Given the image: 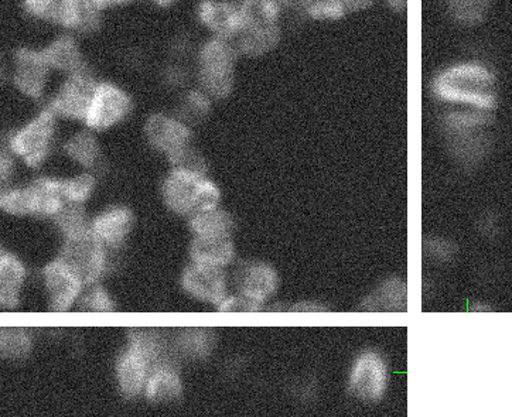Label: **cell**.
Returning <instances> with one entry per match:
<instances>
[{
    "label": "cell",
    "instance_id": "5",
    "mask_svg": "<svg viewBox=\"0 0 512 417\" xmlns=\"http://www.w3.org/2000/svg\"><path fill=\"white\" fill-rule=\"evenodd\" d=\"M241 25L234 41L242 60H261L281 46L286 10L279 0H238Z\"/></svg>",
    "mask_w": 512,
    "mask_h": 417
},
{
    "label": "cell",
    "instance_id": "31",
    "mask_svg": "<svg viewBox=\"0 0 512 417\" xmlns=\"http://www.w3.org/2000/svg\"><path fill=\"white\" fill-rule=\"evenodd\" d=\"M36 343L32 328L0 326V361H25L33 354Z\"/></svg>",
    "mask_w": 512,
    "mask_h": 417
},
{
    "label": "cell",
    "instance_id": "36",
    "mask_svg": "<svg viewBox=\"0 0 512 417\" xmlns=\"http://www.w3.org/2000/svg\"><path fill=\"white\" fill-rule=\"evenodd\" d=\"M299 16L309 22L334 23L347 17L348 12L340 0H313L299 13Z\"/></svg>",
    "mask_w": 512,
    "mask_h": 417
},
{
    "label": "cell",
    "instance_id": "33",
    "mask_svg": "<svg viewBox=\"0 0 512 417\" xmlns=\"http://www.w3.org/2000/svg\"><path fill=\"white\" fill-rule=\"evenodd\" d=\"M447 16L462 27H477L487 19L493 0H443Z\"/></svg>",
    "mask_w": 512,
    "mask_h": 417
},
{
    "label": "cell",
    "instance_id": "10",
    "mask_svg": "<svg viewBox=\"0 0 512 417\" xmlns=\"http://www.w3.org/2000/svg\"><path fill=\"white\" fill-rule=\"evenodd\" d=\"M135 111V95L124 82L100 75L92 90L83 126L98 135H105L131 121Z\"/></svg>",
    "mask_w": 512,
    "mask_h": 417
},
{
    "label": "cell",
    "instance_id": "15",
    "mask_svg": "<svg viewBox=\"0 0 512 417\" xmlns=\"http://www.w3.org/2000/svg\"><path fill=\"white\" fill-rule=\"evenodd\" d=\"M230 275L232 292L261 311L272 303L281 287L278 270L265 261L237 262L232 266Z\"/></svg>",
    "mask_w": 512,
    "mask_h": 417
},
{
    "label": "cell",
    "instance_id": "14",
    "mask_svg": "<svg viewBox=\"0 0 512 417\" xmlns=\"http://www.w3.org/2000/svg\"><path fill=\"white\" fill-rule=\"evenodd\" d=\"M39 280L47 309L53 313L77 310L87 283L66 259L57 254L44 263L40 269Z\"/></svg>",
    "mask_w": 512,
    "mask_h": 417
},
{
    "label": "cell",
    "instance_id": "23",
    "mask_svg": "<svg viewBox=\"0 0 512 417\" xmlns=\"http://www.w3.org/2000/svg\"><path fill=\"white\" fill-rule=\"evenodd\" d=\"M218 336L210 327H182L170 333V351L180 364H201L213 357Z\"/></svg>",
    "mask_w": 512,
    "mask_h": 417
},
{
    "label": "cell",
    "instance_id": "21",
    "mask_svg": "<svg viewBox=\"0 0 512 417\" xmlns=\"http://www.w3.org/2000/svg\"><path fill=\"white\" fill-rule=\"evenodd\" d=\"M58 152L75 170H83V172L100 174L107 164L101 135L83 125H78L61 138Z\"/></svg>",
    "mask_w": 512,
    "mask_h": 417
},
{
    "label": "cell",
    "instance_id": "13",
    "mask_svg": "<svg viewBox=\"0 0 512 417\" xmlns=\"http://www.w3.org/2000/svg\"><path fill=\"white\" fill-rule=\"evenodd\" d=\"M58 255L77 270L87 285L105 282L116 268V252L102 245L91 232L61 241Z\"/></svg>",
    "mask_w": 512,
    "mask_h": 417
},
{
    "label": "cell",
    "instance_id": "26",
    "mask_svg": "<svg viewBox=\"0 0 512 417\" xmlns=\"http://www.w3.org/2000/svg\"><path fill=\"white\" fill-rule=\"evenodd\" d=\"M189 261L230 270L238 262L237 245L232 237L193 238L189 245Z\"/></svg>",
    "mask_w": 512,
    "mask_h": 417
},
{
    "label": "cell",
    "instance_id": "6",
    "mask_svg": "<svg viewBox=\"0 0 512 417\" xmlns=\"http://www.w3.org/2000/svg\"><path fill=\"white\" fill-rule=\"evenodd\" d=\"M241 61L234 41L201 36L191 61L193 84L215 102L224 101L237 88Z\"/></svg>",
    "mask_w": 512,
    "mask_h": 417
},
{
    "label": "cell",
    "instance_id": "29",
    "mask_svg": "<svg viewBox=\"0 0 512 417\" xmlns=\"http://www.w3.org/2000/svg\"><path fill=\"white\" fill-rule=\"evenodd\" d=\"M215 104L217 102L207 92L201 90L196 84H191L186 90L176 95V107L173 111L196 128L210 118Z\"/></svg>",
    "mask_w": 512,
    "mask_h": 417
},
{
    "label": "cell",
    "instance_id": "12",
    "mask_svg": "<svg viewBox=\"0 0 512 417\" xmlns=\"http://www.w3.org/2000/svg\"><path fill=\"white\" fill-rule=\"evenodd\" d=\"M98 77L100 74L94 67L58 77L43 104L44 107L49 109L63 125L64 123L83 125L85 112L90 104L92 90Z\"/></svg>",
    "mask_w": 512,
    "mask_h": 417
},
{
    "label": "cell",
    "instance_id": "9",
    "mask_svg": "<svg viewBox=\"0 0 512 417\" xmlns=\"http://www.w3.org/2000/svg\"><path fill=\"white\" fill-rule=\"evenodd\" d=\"M56 80L40 43L25 41L10 49L8 88L17 97L40 107Z\"/></svg>",
    "mask_w": 512,
    "mask_h": 417
},
{
    "label": "cell",
    "instance_id": "8",
    "mask_svg": "<svg viewBox=\"0 0 512 417\" xmlns=\"http://www.w3.org/2000/svg\"><path fill=\"white\" fill-rule=\"evenodd\" d=\"M66 204L61 177L39 173L25 183H17L0 197V213L12 218L53 221Z\"/></svg>",
    "mask_w": 512,
    "mask_h": 417
},
{
    "label": "cell",
    "instance_id": "38",
    "mask_svg": "<svg viewBox=\"0 0 512 417\" xmlns=\"http://www.w3.org/2000/svg\"><path fill=\"white\" fill-rule=\"evenodd\" d=\"M20 164L15 156L0 145V197L17 183Z\"/></svg>",
    "mask_w": 512,
    "mask_h": 417
},
{
    "label": "cell",
    "instance_id": "17",
    "mask_svg": "<svg viewBox=\"0 0 512 417\" xmlns=\"http://www.w3.org/2000/svg\"><path fill=\"white\" fill-rule=\"evenodd\" d=\"M179 285L187 299L214 309L232 290L230 270L211 268L193 262L184 266L180 273Z\"/></svg>",
    "mask_w": 512,
    "mask_h": 417
},
{
    "label": "cell",
    "instance_id": "16",
    "mask_svg": "<svg viewBox=\"0 0 512 417\" xmlns=\"http://www.w3.org/2000/svg\"><path fill=\"white\" fill-rule=\"evenodd\" d=\"M389 367L381 352L365 350L354 358L347 375L350 395L361 403H377L387 395Z\"/></svg>",
    "mask_w": 512,
    "mask_h": 417
},
{
    "label": "cell",
    "instance_id": "41",
    "mask_svg": "<svg viewBox=\"0 0 512 417\" xmlns=\"http://www.w3.org/2000/svg\"><path fill=\"white\" fill-rule=\"evenodd\" d=\"M9 54L10 49L0 43V91L8 88L9 84Z\"/></svg>",
    "mask_w": 512,
    "mask_h": 417
},
{
    "label": "cell",
    "instance_id": "18",
    "mask_svg": "<svg viewBox=\"0 0 512 417\" xmlns=\"http://www.w3.org/2000/svg\"><path fill=\"white\" fill-rule=\"evenodd\" d=\"M40 46L57 78L92 67L87 41L73 33L50 32L46 39L40 41Z\"/></svg>",
    "mask_w": 512,
    "mask_h": 417
},
{
    "label": "cell",
    "instance_id": "35",
    "mask_svg": "<svg viewBox=\"0 0 512 417\" xmlns=\"http://www.w3.org/2000/svg\"><path fill=\"white\" fill-rule=\"evenodd\" d=\"M114 293L111 292L105 282L90 283L85 286L83 296L78 302L77 310L91 314H109L118 311Z\"/></svg>",
    "mask_w": 512,
    "mask_h": 417
},
{
    "label": "cell",
    "instance_id": "44",
    "mask_svg": "<svg viewBox=\"0 0 512 417\" xmlns=\"http://www.w3.org/2000/svg\"><path fill=\"white\" fill-rule=\"evenodd\" d=\"M279 2L282 3L286 12H292L299 15V13L302 12L310 2H313V0H279Z\"/></svg>",
    "mask_w": 512,
    "mask_h": 417
},
{
    "label": "cell",
    "instance_id": "45",
    "mask_svg": "<svg viewBox=\"0 0 512 417\" xmlns=\"http://www.w3.org/2000/svg\"><path fill=\"white\" fill-rule=\"evenodd\" d=\"M382 2L394 13H404L409 5V0H382Z\"/></svg>",
    "mask_w": 512,
    "mask_h": 417
},
{
    "label": "cell",
    "instance_id": "37",
    "mask_svg": "<svg viewBox=\"0 0 512 417\" xmlns=\"http://www.w3.org/2000/svg\"><path fill=\"white\" fill-rule=\"evenodd\" d=\"M423 251L433 262L442 263V265L455 261L457 255L456 245L445 238L432 237L425 239Z\"/></svg>",
    "mask_w": 512,
    "mask_h": 417
},
{
    "label": "cell",
    "instance_id": "22",
    "mask_svg": "<svg viewBox=\"0 0 512 417\" xmlns=\"http://www.w3.org/2000/svg\"><path fill=\"white\" fill-rule=\"evenodd\" d=\"M180 365L173 355L157 361L150 369L142 398L153 405H174L182 401L186 382Z\"/></svg>",
    "mask_w": 512,
    "mask_h": 417
},
{
    "label": "cell",
    "instance_id": "4",
    "mask_svg": "<svg viewBox=\"0 0 512 417\" xmlns=\"http://www.w3.org/2000/svg\"><path fill=\"white\" fill-rule=\"evenodd\" d=\"M61 126L49 109L40 105L32 115L10 128L0 140L20 166L30 172H42L60 148Z\"/></svg>",
    "mask_w": 512,
    "mask_h": 417
},
{
    "label": "cell",
    "instance_id": "19",
    "mask_svg": "<svg viewBox=\"0 0 512 417\" xmlns=\"http://www.w3.org/2000/svg\"><path fill=\"white\" fill-rule=\"evenodd\" d=\"M193 23L204 37L234 40L241 25L238 0H196Z\"/></svg>",
    "mask_w": 512,
    "mask_h": 417
},
{
    "label": "cell",
    "instance_id": "1",
    "mask_svg": "<svg viewBox=\"0 0 512 417\" xmlns=\"http://www.w3.org/2000/svg\"><path fill=\"white\" fill-rule=\"evenodd\" d=\"M430 94L445 108L493 114L500 99L496 68L481 58H457L436 71L430 80Z\"/></svg>",
    "mask_w": 512,
    "mask_h": 417
},
{
    "label": "cell",
    "instance_id": "27",
    "mask_svg": "<svg viewBox=\"0 0 512 417\" xmlns=\"http://www.w3.org/2000/svg\"><path fill=\"white\" fill-rule=\"evenodd\" d=\"M187 225L193 238H227L232 237L237 222L230 211L220 205L204 208L187 218Z\"/></svg>",
    "mask_w": 512,
    "mask_h": 417
},
{
    "label": "cell",
    "instance_id": "47",
    "mask_svg": "<svg viewBox=\"0 0 512 417\" xmlns=\"http://www.w3.org/2000/svg\"><path fill=\"white\" fill-rule=\"evenodd\" d=\"M295 311H313V313H317V311H326V307L320 306L319 303H305L302 306H296Z\"/></svg>",
    "mask_w": 512,
    "mask_h": 417
},
{
    "label": "cell",
    "instance_id": "43",
    "mask_svg": "<svg viewBox=\"0 0 512 417\" xmlns=\"http://www.w3.org/2000/svg\"><path fill=\"white\" fill-rule=\"evenodd\" d=\"M340 2L347 9L348 15H353V13H363L371 9L378 0H340Z\"/></svg>",
    "mask_w": 512,
    "mask_h": 417
},
{
    "label": "cell",
    "instance_id": "28",
    "mask_svg": "<svg viewBox=\"0 0 512 417\" xmlns=\"http://www.w3.org/2000/svg\"><path fill=\"white\" fill-rule=\"evenodd\" d=\"M408 306V286L401 278H389L380 283L365 297L363 309L367 311H387L397 313Z\"/></svg>",
    "mask_w": 512,
    "mask_h": 417
},
{
    "label": "cell",
    "instance_id": "46",
    "mask_svg": "<svg viewBox=\"0 0 512 417\" xmlns=\"http://www.w3.org/2000/svg\"><path fill=\"white\" fill-rule=\"evenodd\" d=\"M314 386L316 385L309 384V382H305V384L300 385L299 398L303 399L305 402L313 399L314 395H316V388H314Z\"/></svg>",
    "mask_w": 512,
    "mask_h": 417
},
{
    "label": "cell",
    "instance_id": "3",
    "mask_svg": "<svg viewBox=\"0 0 512 417\" xmlns=\"http://www.w3.org/2000/svg\"><path fill=\"white\" fill-rule=\"evenodd\" d=\"M16 8L37 29L73 33L85 41L104 30L109 16L98 0H16Z\"/></svg>",
    "mask_w": 512,
    "mask_h": 417
},
{
    "label": "cell",
    "instance_id": "2",
    "mask_svg": "<svg viewBox=\"0 0 512 417\" xmlns=\"http://www.w3.org/2000/svg\"><path fill=\"white\" fill-rule=\"evenodd\" d=\"M170 355V333L162 328H131L112 369L116 391L126 401L142 398L150 369L157 361Z\"/></svg>",
    "mask_w": 512,
    "mask_h": 417
},
{
    "label": "cell",
    "instance_id": "40",
    "mask_svg": "<svg viewBox=\"0 0 512 417\" xmlns=\"http://www.w3.org/2000/svg\"><path fill=\"white\" fill-rule=\"evenodd\" d=\"M187 0H141V3H145L150 9L156 10V12H172L183 6Z\"/></svg>",
    "mask_w": 512,
    "mask_h": 417
},
{
    "label": "cell",
    "instance_id": "7",
    "mask_svg": "<svg viewBox=\"0 0 512 417\" xmlns=\"http://www.w3.org/2000/svg\"><path fill=\"white\" fill-rule=\"evenodd\" d=\"M160 200L170 214L187 220L197 211L220 205L223 193L208 170L169 166L160 181Z\"/></svg>",
    "mask_w": 512,
    "mask_h": 417
},
{
    "label": "cell",
    "instance_id": "20",
    "mask_svg": "<svg viewBox=\"0 0 512 417\" xmlns=\"http://www.w3.org/2000/svg\"><path fill=\"white\" fill-rule=\"evenodd\" d=\"M136 227V215L129 205L109 204L90 218V232L102 245L118 254Z\"/></svg>",
    "mask_w": 512,
    "mask_h": 417
},
{
    "label": "cell",
    "instance_id": "30",
    "mask_svg": "<svg viewBox=\"0 0 512 417\" xmlns=\"http://www.w3.org/2000/svg\"><path fill=\"white\" fill-rule=\"evenodd\" d=\"M152 70L159 87L174 97L193 84V67L187 61L159 57Z\"/></svg>",
    "mask_w": 512,
    "mask_h": 417
},
{
    "label": "cell",
    "instance_id": "48",
    "mask_svg": "<svg viewBox=\"0 0 512 417\" xmlns=\"http://www.w3.org/2000/svg\"><path fill=\"white\" fill-rule=\"evenodd\" d=\"M5 251H6L5 246H3L2 242H0V255H2L3 252H5Z\"/></svg>",
    "mask_w": 512,
    "mask_h": 417
},
{
    "label": "cell",
    "instance_id": "34",
    "mask_svg": "<svg viewBox=\"0 0 512 417\" xmlns=\"http://www.w3.org/2000/svg\"><path fill=\"white\" fill-rule=\"evenodd\" d=\"M90 218L87 205L66 203L51 222L56 228L58 237L64 241V239L77 238L90 232Z\"/></svg>",
    "mask_w": 512,
    "mask_h": 417
},
{
    "label": "cell",
    "instance_id": "11",
    "mask_svg": "<svg viewBox=\"0 0 512 417\" xmlns=\"http://www.w3.org/2000/svg\"><path fill=\"white\" fill-rule=\"evenodd\" d=\"M196 128L180 118L173 109H157L146 115L142 136L146 146L162 156L169 166L182 162L196 149Z\"/></svg>",
    "mask_w": 512,
    "mask_h": 417
},
{
    "label": "cell",
    "instance_id": "42",
    "mask_svg": "<svg viewBox=\"0 0 512 417\" xmlns=\"http://www.w3.org/2000/svg\"><path fill=\"white\" fill-rule=\"evenodd\" d=\"M109 15L112 12H121V10L131 9L133 6L139 5L141 0H98Z\"/></svg>",
    "mask_w": 512,
    "mask_h": 417
},
{
    "label": "cell",
    "instance_id": "24",
    "mask_svg": "<svg viewBox=\"0 0 512 417\" xmlns=\"http://www.w3.org/2000/svg\"><path fill=\"white\" fill-rule=\"evenodd\" d=\"M30 283L25 259L6 249L0 255V311H16L23 306Z\"/></svg>",
    "mask_w": 512,
    "mask_h": 417
},
{
    "label": "cell",
    "instance_id": "39",
    "mask_svg": "<svg viewBox=\"0 0 512 417\" xmlns=\"http://www.w3.org/2000/svg\"><path fill=\"white\" fill-rule=\"evenodd\" d=\"M215 310L220 313H259L258 307L249 303L247 299L238 295V293L231 292L221 300V303L215 307Z\"/></svg>",
    "mask_w": 512,
    "mask_h": 417
},
{
    "label": "cell",
    "instance_id": "25",
    "mask_svg": "<svg viewBox=\"0 0 512 417\" xmlns=\"http://www.w3.org/2000/svg\"><path fill=\"white\" fill-rule=\"evenodd\" d=\"M491 128L464 129V131L446 133L447 149L456 163L463 167H477L487 160L493 149Z\"/></svg>",
    "mask_w": 512,
    "mask_h": 417
},
{
    "label": "cell",
    "instance_id": "32",
    "mask_svg": "<svg viewBox=\"0 0 512 417\" xmlns=\"http://www.w3.org/2000/svg\"><path fill=\"white\" fill-rule=\"evenodd\" d=\"M100 183V174L75 170L67 177H61V190L66 203L87 205L95 197Z\"/></svg>",
    "mask_w": 512,
    "mask_h": 417
}]
</instances>
